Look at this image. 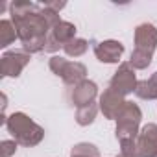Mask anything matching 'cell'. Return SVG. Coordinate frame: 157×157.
<instances>
[{
  "label": "cell",
  "mask_w": 157,
  "mask_h": 157,
  "mask_svg": "<svg viewBox=\"0 0 157 157\" xmlns=\"http://www.w3.org/2000/svg\"><path fill=\"white\" fill-rule=\"evenodd\" d=\"M10 15L17 28L22 50L28 52L30 56L43 52L48 33L52 30V24L44 15L43 4L17 0V2L10 4Z\"/></svg>",
  "instance_id": "obj_1"
},
{
  "label": "cell",
  "mask_w": 157,
  "mask_h": 157,
  "mask_svg": "<svg viewBox=\"0 0 157 157\" xmlns=\"http://www.w3.org/2000/svg\"><path fill=\"white\" fill-rule=\"evenodd\" d=\"M140 122H142L140 107L133 102H128L124 111L118 115L115 128V137L120 144V153L137 155V139L140 133Z\"/></svg>",
  "instance_id": "obj_2"
},
{
  "label": "cell",
  "mask_w": 157,
  "mask_h": 157,
  "mask_svg": "<svg viewBox=\"0 0 157 157\" xmlns=\"http://www.w3.org/2000/svg\"><path fill=\"white\" fill-rule=\"evenodd\" d=\"M6 129L13 137V140H17V144L24 148H33L44 139V129L22 111H15L8 117Z\"/></svg>",
  "instance_id": "obj_3"
},
{
  "label": "cell",
  "mask_w": 157,
  "mask_h": 157,
  "mask_svg": "<svg viewBox=\"0 0 157 157\" xmlns=\"http://www.w3.org/2000/svg\"><path fill=\"white\" fill-rule=\"evenodd\" d=\"M48 67L56 76L61 78L67 87H74L87 80V67L80 61H68L67 57L52 56L48 59Z\"/></svg>",
  "instance_id": "obj_4"
},
{
  "label": "cell",
  "mask_w": 157,
  "mask_h": 157,
  "mask_svg": "<svg viewBox=\"0 0 157 157\" xmlns=\"http://www.w3.org/2000/svg\"><path fill=\"white\" fill-rule=\"evenodd\" d=\"M137 83H139V80H137V76H135V68L129 65V61H124V63L118 65L117 72L111 76V80H109V89H111L113 93H117L118 96L126 98L128 94L135 93Z\"/></svg>",
  "instance_id": "obj_5"
},
{
  "label": "cell",
  "mask_w": 157,
  "mask_h": 157,
  "mask_svg": "<svg viewBox=\"0 0 157 157\" xmlns=\"http://www.w3.org/2000/svg\"><path fill=\"white\" fill-rule=\"evenodd\" d=\"M32 56L28 52L21 50H10L4 52V56L0 57V76L2 78H19L21 72L30 65Z\"/></svg>",
  "instance_id": "obj_6"
},
{
  "label": "cell",
  "mask_w": 157,
  "mask_h": 157,
  "mask_svg": "<svg viewBox=\"0 0 157 157\" xmlns=\"http://www.w3.org/2000/svg\"><path fill=\"white\" fill-rule=\"evenodd\" d=\"M96 98H98V85L91 80H83L82 83L70 87V91H68V102L76 109L94 104Z\"/></svg>",
  "instance_id": "obj_7"
},
{
  "label": "cell",
  "mask_w": 157,
  "mask_h": 157,
  "mask_svg": "<svg viewBox=\"0 0 157 157\" xmlns=\"http://www.w3.org/2000/svg\"><path fill=\"white\" fill-rule=\"evenodd\" d=\"M126 104H128V100L122 98V96H118L117 93H113L109 87L98 98V107H100L104 118H107V120H117L118 115L124 111Z\"/></svg>",
  "instance_id": "obj_8"
},
{
  "label": "cell",
  "mask_w": 157,
  "mask_h": 157,
  "mask_svg": "<svg viewBox=\"0 0 157 157\" xmlns=\"http://www.w3.org/2000/svg\"><path fill=\"white\" fill-rule=\"evenodd\" d=\"M135 50H142L148 54H153L157 48V26L151 22H142L135 28L133 33Z\"/></svg>",
  "instance_id": "obj_9"
},
{
  "label": "cell",
  "mask_w": 157,
  "mask_h": 157,
  "mask_svg": "<svg viewBox=\"0 0 157 157\" xmlns=\"http://www.w3.org/2000/svg\"><path fill=\"white\" fill-rule=\"evenodd\" d=\"M122 54H124V44L117 39H105L94 44V56L100 63L115 65L120 61Z\"/></svg>",
  "instance_id": "obj_10"
},
{
  "label": "cell",
  "mask_w": 157,
  "mask_h": 157,
  "mask_svg": "<svg viewBox=\"0 0 157 157\" xmlns=\"http://www.w3.org/2000/svg\"><path fill=\"white\" fill-rule=\"evenodd\" d=\"M139 157H157V124H146L140 128L137 139Z\"/></svg>",
  "instance_id": "obj_11"
},
{
  "label": "cell",
  "mask_w": 157,
  "mask_h": 157,
  "mask_svg": "<svg viewBox=\"0 0 157 157\" xmlns=\"http://www.w3.org/2000/svg\"><path fill=\"white\" fill-rule=\"evenodd\" d=\"M76 26L72 24V22H68V21H59L52 30H50V33H48V37L54 41V43H57L59 46H65L67 43H70L72 39H76Z\"/></svg>",
  "instance_id": "obj_12"
},
{
  "label": "cell",
  "mask_w": 157,
  "mask_h": 157,
  "mask_svg": "<svg viewBox=\"0 0 157 157\" xmlns=\"http://www.w3.org/2000/svg\"><path fill=\"white\" fill-rule=\"evenodd\" d=\"M135 96L140 100H157V72H153L148 80H140L135 89Z\"/></svg>",
  "instance_id": "obj_13"
},
{
  "label": "cell",
  "mask_w": 157,
  "mask_h": 157,
  "mask_svg": "<svg viewBox=\"0 0 157 157\" xmlns=\"http://www.w3.org/2000/svg\"><path fill=\"white\" fill-rule=\"evenodd\" d=\"M19 39L17 28L11 19H2L0 21V48H8L11 43Z\"/></svg>",
  "instance_id": "obj_14"
},
{
  "label": "cell",
  "mask_w": 157,
  "mask_h": 157,
  "mask_svg": "<svg viewBox=\"0 0 157 157\" xmlns=\"http://www.w3.org/2000/svg\"><path fill=\"white\" fill-rule=\"evenodd\" d=\"M98 111H100V107H98L96 102H94V104H89V105H85V107L76 109V124L82 126V128L91 126V124L96 120Z\"/></svg>",
  "instance_id": "obj_15"
},
{
  "label": "cell",
  "mask_w": 157,
  "mask_h": 157,
  "mask_svg": "<svg viewBox=\"0 0 157 157\" xmlns=\"http://www.w3.org/2000/svg\"><path fill=\"white\" fill-rule=\"evenodd\" d=\"M87 50H89V43L82 37H76V39H72L70 43H67L63 46V52L68 57H82Z\"/></svg>",
  "instance_id": "obj_16"
},
{
  "label": "cell",
  "mask_w": 157,
  "mask_h": 157,
  "mask_svg": "<svg viewBox=\"0 0 157 157\" xmlns=\"http://www.w3.org/2000/svg\"><path fill=\"white\" fill-rule=\"evenodd\" d=\"M70 157H100V150L93 142H78L70 148Z\"/></svg>",
  "instance_id": "obj_17"
},
{
  "label": "cell",
  "mask_w": 157,
  "mask_h": 157,
  "mask_svg": "<svg viewBox=\"0 0 157 157\" xmlns=\"http://www.w3.org/2000/svg\"><path fill=\"white\" fill-rule=\"evenodd\" d=\"M151 59H153V54H148V52H142V50H135L131 52L129 56V65L135 68V70H144L151 65Z\"/></svg>",
  "instance_id": "obj_18"
},
{
  "label": "cell",
  "mask_w": 157,
  "mask_h": 157,
  "mask_svg": "<svg viewBox=\"0 0 157 157\" xmlns=\"http://www.w3.org/2000/svg\"><path fill=\"white\" fill-rule=\"evenodd\" d=\"M17 140H2L0 142V150H2V157H11L17 151Z\"/></svg>",
  "instance_id": "obj_19"
},
{
  "label": "cell",
  "mask_w": 157,
  "mask_h": 157,
  "mask_svg": "<svg viewBox=\"0 0 157 157\" xmlns=\"http://www.w3.org/2000/svg\"><path fill=\"white\" fill-rule=\"evenodd\" d=\"M43 6H46L48 10H52V11H56V13H59L65 6H67V2H44Z\"/></svg>",
  "instance_id": "obj_20"
},
{
  "label": "cell",
  "mask_w": 157,
  "mask_h": 157,
  "mask_svg": "<svg viewBox=\"0 0 157 157\" xmlns=\"http://www.w3.org/2000/svg\"><path fill=\"white\" fill-rule=\"evenodd\" d=\"M117 157H137V155H124V153H118Z\"/></svg>",
  "instance_id": "obj_21"
}]
</instances>
